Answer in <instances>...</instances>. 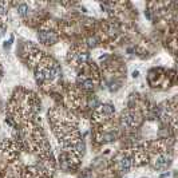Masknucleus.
Masks as SVG:
<instances>
[{
    "mask_svg": "<svg viewBox=\"0 0 178 178\" xmlns=\"http://www.w3.org/2000/svg\"><path fill=\"white\" fill-rule=\"evenodd\" d=\"M38 39L43 44H52L58 40V35L56 32L54 31H50V30H42L38 32Z\"/></svg>",
    "mask_w": 178,
    "mask_h": 178,
    "instance_id": "nucleus-1",
    "label": "nucleus"
},
{
    "mask_svg": "<svg viewBox=\"0 0 178 178\" xmlns=\"http://www.w3.org/2000/svg\"><path fill=\"white\" fill-rule=\"evenodd\" d=\"M156 168L157 169H166L169 165H170V157L168 156H159L158 158L156 159Z\"/></svg>",
    "mask_w": 178,
    "mask_h": 178,
    "instance_id": "nucleus-2",
    "label": "nucleus"
},
{
    "mask_svg": "<svg viewBox=\"0 0 178 178\" xmlns=\"http://www.w3.org/2000/svg\"><path fill=\"white\" fill-rule=\"evenodd\" d=\"M123 122L127 126H135L137 123H138V117L134 113H129V114H126V115H123Z\"/></svg>",
    "mask_w": 178,
    "mask_h": 178,
    "instance_id": "nucleus-3",
    "label": "nucleus"
},
{
    "mask_svg": "<svg viewBox=\"0 0 178 178\" xmlns=\"http://www.w3.org/2000/svg\"><path fill=\"white\" fill-rule=\"evenodd\" d=\"M119 168H120V170H122L123 173H127V171L130 170V168H131V161L127 157L122 158L120 159V162H119Z\"/></svg>",
    "mask_w": 178,
    "mask_h": 178,
    "instance_id": "nucleus-4",
    "label": "nucleus"
},
{
    "mask_svg": "<svg viewBox=\"0 0 178 178\" xmlns=\"http://www.w3.org/2000/svg\"><path fill=\"white\" fill-rule=\"evenodd\" d=\"M28 5L27 4H20L19 7H18V12H19V15L20 16H23V18H25V16L28 15Z\"/></svg>",
    "mask_w": 178,
    "mask_h": 178,
    "instance_id": "nucleus-5",
    "label": "nucleus"
},
{
    "mask_svg": "<svg viewBox=\"0 0 178 178\" xmlns=\"http://www.w3.org/2000/svg\"><path fill=\"white\" fill-rule=\"evenodd\" d=\"M113 113H114V106H111V105L102 106V114H105V115H111Z\"/></svg>",
    "mask_w": 178,
    "mask_h": 178,
    "instance_id": "nucleus-6",
    "label": "nucleus"
},
{
    "mask_svg": "<svg viewBox=\"0 0 178 178\" xmlns=\"http://www.w3.org/2000/svg\"><path fill=\"white\" fill-rule=\"evenodd\" d=\"M82 87L85 88V90H93L94 88V83L91 79H85L82 82Z\"/></svg>",
    "mask_w": 178,
    "mask_h": 178,
    "instance_id": "nucleus-7",
    "label": "nucleus"
},
{
    "mask_svg": "<svg viewBox=\"0 0 178 178\" xmlns=\"http://www.w3.org/2000/svg\"><path fill=\"white\" fill-rule=\"evenodd\" d=\"M88 46H90V47H95V46H96V39L95 38H90V39H88Z\"/></svg>",
    "mask_w": 178,
    "mask_h": 178,
    "instance_id": "nucleus-8",
    "label": "nucleus"
},
{
    "mask_svg": "<svg viewBox=\"0 0 178 178\" xmlns=\"http://www.w3.org/2000/svg\"><path fill=\"white\" fill-rule=\"evenodd\" d=\"M5 12V4H0V15Z\"/></svg>",
    "mask_w": 178,
    "mask_h": 178,
    "instance_id": "nucleus-9",
    "label": "nucleus"
}]
</instances>
